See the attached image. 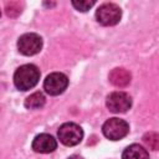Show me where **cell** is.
<instances>
[{
	"label": "cell",
	"instance_id": "7a4b0ae2",
	"mask_svg": "<svg viewBox=\"0 0 159 159\" xmlns=\"http://www.w3.org/2000/svg\"><path fill=\"white\" fill-rule=\"evenodd\" d=\"M122 16V10L118 5L113 2H107L101 5L96 11V19L99 24L104 26H113L119 22Z\"/></svg>",
	"mask_w": 159,
	"mask_h": 159
},
{
	"label": "cell",
	"instance_id": "7c38bea8",
	"mask_svg": "<svg viewBox=\"0 0 159 159\" xmlns=\"http://www.w3.org/2000/svg\"><path fill=\"white\" fill-rule=\"evenodd\" d=\"M143 142L144 144L152 149V150H159V134L154 133V132H149L145 133L143 135Z\"/></svg>",
	"mask_w": 159,
	"mask_h": 159
},
{
	"label": "cell",
	"instance_id": "ba28073f",
	"mask_svg": "<svg viewBox=\"0 0 159 159\" xmlns=\"http://www.w3.org/2000/svg\"><path fill=\"white\" fill-rule=\"evenodd\" d=\"M57 148V142L56 139L46 133L39 134L34 138L32 140V149L37 153H51Z\"/></svg>",
	"mask_w": 159,
	"mask_h": 159
},
{
	"label": "cell",
	"instance_id": "277c9868",
	"mask_svg": "<svg viewBox=\"0 0 159 159\" xmlns=\"http://www.w3.org/2000/svg\"><path fill=\"white\" fill-rule=\"evenodd\" d=\"M102 132L106 138L111 140H119L124 138L129 132V125L125 120L120 118H109L104 122Z\"/></svg>",
	"mask_w": 159,
	"mask_h": 159
},
{
	"label": "cell",
	"instance_id": "5b68a950",
	"mask_svg": "<svg viewBox=\"0 0 159 159\" xmlns=\"http://www.w3.org/2000/svg\"><path fill=\"white\" fill-rule=\"evenodd\" d=\"M17 48L25 56L36 55L42 48V39L37 34H25L19 39Z\"/></svg>",
	"mask_w": 159,
	"mask_h": 159
},
{
	"label": "cell",
	"instance_id": "5bb4252c",
	"mask_svg": "<svg viewBox=\"0 0 159 159\" xmlns=\"http://www.w3.org/2000/svg\"><path fill=\"white\" fill-rule=\"evenodd\" d=\"M72 5L78 10V11H82V12H84V11H87V10H89L93 5H94V0H73L72 1Z\"/></svg>",
	"mask_w": 159,
	"mask_h": 159
},
{
	"label": "cell",
	"instance_id": "52a82bcc",
	"mask_svg": "<svg viewBox=\"0 0 159 159\" xmlns=\"http://www.w3.org/2000/svg\"><path fill=\"white\" fill-rule=\"evenodd\" d=\"M108 109L113 113H124L132 106V98L125 92H113L107 97L106 102Z\"/></svg>",
	"mask_w": 159,
	"mask_h": 159
},
{
	"label": "cell",
	"instance_id": "9c48e42d",
	"mask_svg": "<svg viewBox=\"0 0 159 159\" xmlns=\"http://www.w3.org/2000/svg\"><path fill=\"white\" fill-rule=\"evenodd\" d=\"M108 78H109V82H111L113 86L122 88V87H125V86L129 84L132 76H130V73H129L125 68L117 67V68H113V70L109 72Z\"/></svg>",
	"mask_w": 159,
	"mask_h": 159
},
{
	"label": "cell",
	"instance_id": "30bf717a",
	"mask_svg": "<svg viewBox=\"0 0 159 159\" xmlns=\"http://www.w3.org/2000/svg\"><path fill=\"white\" fill-rule=\"evenodd\" d=\"M122 159H149V154L142 145L132 144L124 149Z\"/></svg>",
	"mask_w": 159,
	"mask_h": 159
},
{
	"label": "cell",
	"instance_id": "4fadbf2b",
	"mask_svg": "<svg viewBox=\"0 0 159 159\" xmlns=\"http://www.w3.org/2000/svg\"><path fill=\"white\" fill-rule=\"evenodd\" d=\"M21 9H22V5L20 2L11 1V2L6 4L5 11H6V15L9 17H16V16H19L21 14Z\"/></svg>",
	"mask_w": 159,
	"mask_h": 159
},
{
	"label": "cell",
	"instance_id": "9a60e30c",
	"mask_svg": "<svg viewBox=\"0 0 159 159\" xmlns=\"http://www.w3.org/2000/svg\"><path fill=\"white\" fill-rule=\"evenodd\" d=\"M68 159H83V158L80 155H71V157H68Z\"/></svg>",
	"mask_w": 159,
	"mask_h": 159
},
{
	"label": "cell",
	"instance_id": "8fae6325",
	"mask_svg": "<svg viewBox=\"0 0 159 159\" xmlns=\"http://www.w3.org/2000/svg\"><path fill=\"white\" fill-rule=\"evenodd\" d=\"M45 102H46L45 96L41 92H35L25 99V107L27 109H39V108L43 107Z\"/></svg>",
	"mask_w": 159,
	"mask_h": 159
},
{
	"label": "cell",
	"instance_id": "6da1fadb",
	"mask_svg": "<svg viewBox=\"0 0 159 159\" xmlns=\"http://www.w3.org/2000/svg\"><path fill=\"white\" fill-rule=\"evenodd\" d=\"M40 80V70L35 65H22L14 73L15 87L20 91L34 88Z\"/></svg>",
	"mask_w": 159,
	"mask_h": 159
},
{
	"label": "cell",
	"instance_id": "8992f818",
	"mask_svg": "<svg viewBox=\"0 0 159 159\" xmlns=\"http://www.w3.org/2000/svg\"><path fill=\"white\" fill-rule=\"evenodd\" d=\"M67 86H68V78L66 75L61 72L50 73L43 82V88L50 96L61 94L67 88Z\"/></svg>",
	"mask_w": 159,
	"mask_h": 159
},
{
	"label": "cell",
	"instance_id": "3957f363",
	"mask_svg": "<svg viewBox=\"0 0 159 159\" xmlns=\"http://www.w3.org/2000/svg\"><path fill=\"white\" fill-rule=\"evenodd\" d=\"M57 135L62 144H65L67 147H72V145L78 144L82 140L83 130L78 124L68 122V123H63L60 127Z\"/></svg>",
	"mask_w": 159,
	"mask_h": 159
}]
</instances>
